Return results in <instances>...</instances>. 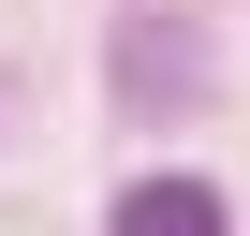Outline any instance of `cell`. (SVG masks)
<instances>
[{
	"instance_id": "obj_1",
	"label": "cell",
	"mask_w": 250,
	"mask_h": 236,
	"mask_svg": "<svg viewBox=\"0 0 250 236\" xmlns=\"http://www.w3.org/2000/svg\"><path fill=\"white\" fill-rule=\"evenodd\" d=\"M118 236H221V192L206 177H133L118 192Z\"/></svg>"
}]
</instances>
